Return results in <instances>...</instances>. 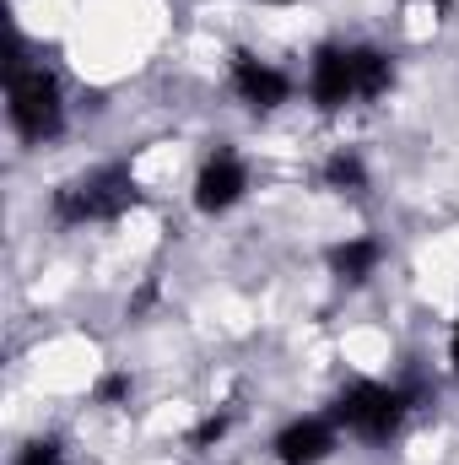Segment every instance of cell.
<instances>
[{"instance_id":"obj_13","label":"cell","mask_w":459,"mask_h":465,"mask_svg":"<svg viewBox=\"0 0 459 465\" xmlns=\"http://www.w3.org/2000/svg\"><path fill=\"white\" fill-rule=\"evenodd\" d=\"M449 373L459 379V320H454V331H449Z\"/></svg>"},{"instance_id":"obj_12","label":"cell","mask_w":459,"mask_h":465,"mask_svg":"<svg viewBox=\"0 0 459 465\" xmlns=\"http://www.w3.org/2000/svg\"><path fill=\"white\" fill-rule=\"evenodd\" d=\"M228 433H232V411H206V417L195 422V433H190V450L206 455V450H217Z\"/></svg>"},{"instance_id":"obj_14","label":"cell","mask_w":459,"mask_h":465,"mask_svg":"<svg viewBox=\"0 0 459 465\" xmlns=\"http://www.w3.org/2000/svg\"><path fill=\"white\" fill-rule=\"evenodd\" d=\"M400 5H449V0H400Z\"/></svg>"},{"instance_id":"obj_1","label":"cell","mask_w":459,"mask_h":465,"mask_svg":"<svg viewBox=\"0 0 459 465\" xmlns=\"http://www.w3.org/2000/svg\"><path fill=\"white\" fill-rule=\"evenodd\" d=\"M400 82V65L384 44H367V38H325L314 54H308V71H303V98L319 109V114H346V109H362V104H384Z\"/></svg>"},{"instance_id":"obj_4","label":"cell","mask_w":459,"mask_h":465,"mask_svg":"<svg viewBox=\"0 0 459 465\" xmlns=\"http://www.w3.org/2000/svg\"><path fill=\"white\" fill-rule=\"evenodd\" d=\"M411 411H416V390L411 384H389V379H367V373L346 379L341 390H336V401H330L336 428H341L346 439L367 444V450L395 444L405 433Z\"/></svg>"},{"instance_id":"obj_3","label":"cell","mask_w":459,"mask_h":465,"mask_svg":"<svg viewBox=\"0 0 459 465\" xmlns=\"http://www.w3.org/2000/svg\"><path fill=\"white\" fill-rule=\"evenodd\" d=\"M5 124L22 146H54L71 130V98L49 60H11L5 65Z\"/></svg>"},{"instance_id":"obj_6","label":"cell","mask_w":459,"mask_h":465,"mask_svg":"<svg viewBox=\"0 0 459 465\" xmlns=\"http://www.w3.org/2000/svg\"><path fill=\"white\" fill-rule=\"evenodd\" d=\"M228 93L249 114H281L298 98V76L281 60H265L254 49H232L228 60Z\"/></svg>"},{"instance_id":"obj_7","label":"cell","mask_w":459,"mask_h":465,"mask_svg":"<svg viewBox=\"0 0 459 465\" xmlns=\"http://www.w3.org/2000/svg\"><path fill=\"white\" fill-rule=\"evenodd\" d=\"M346 433L336 428L330 411H303V417H287L276 433H270V460L276 465H330L341 455Z\"/></svg>"},{"instance_id":"obj_5","label":"cell","mask_w":459,"mask_h":465,"mask_svg":"<svg viewBox=\"0 0 459 465\" xmlns=\"http://www.w3.org/2000/svg\"><path fill=\"white\" fill-rule=\"evenodd\" d=\"M249 190H254L249 157H243L232 141H217V146L200 157L195 179H190V206H195V217L222 223V217H232V212L249 201Z\"/></svg>"},{"instance_id":"obj_10","label":"cell","mask_w":459,"mask_h":465,"mask_svg":"<svg viewBox=\"0 0 459 465\" xmlns=\"http://www.w3.org/2000/svg\"><path fill=\"white\" fill-rule=\"evenodd\" d=\"M11 465H65V439H60V433H33V439L11 455Z\"/></svg>"},{"instance_id":"obj_11","label":"cell","mask_w":459,"mask_h":465,"mask_svg":"<svg viewBox=\"0 0 459 465\" xmlns=\"http://www.w3.org/2000/svg\"><path fill=\"white\" fill-rule=\"evenodd\" d=\"M130 395H135V379H130L124 368H114V373H103V379L93 384V406H109V411H119V406H130Z\"/></svg>"},{"instance_id":"obj_2","label":"cell","mask_w":459,"mask_h":465,"mask_svg":"<svg viewBox=\"0 0 459 465\" xmlns=\"http://www.w3.org/2000/svg\"><path fill=\"white\" fill-rule=\"evenodd\" d=\"M135 206H141V179H135V163L130 157L87 163V168H76L71 179H60L49 190V223L65 228V232L124 223Z\"/></svg>"},{"instance_id":"obj_8","label":"cell","mask_w":459,"mask_h":465,"mask_svg":"<svg viewBox=\"0 0 459 465\" xmlns=\"http://www.w3.org/2000/svg\"><path fill=\"white\" fill-rule=\"evenodd\" d=\"M389 260V243L378 232H346L325 249V271L341 282V287H367Z\"/></svg>"},{"instance_id":"obj_9","label":"cell","mask_w":459,"mask_h":465,"mask_svg":"<svg viewBox=\"0 0 459 465\" xmlns=\"http://www.w3.org/2000/svg\"><path fill=\"white\" fill-rule=\"evenodd\" d=\"M319 184L330 190V195H367L373 190V168H367V157H362V146H330V157L319 163Z\"/></svg>"}]
</instances>
